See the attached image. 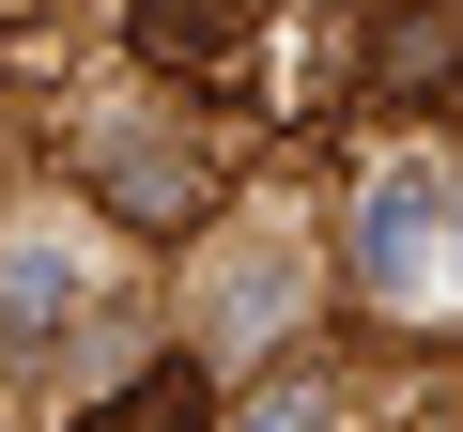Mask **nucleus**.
Listing matches in <instances>:
<instances>
[{
	"label": "nucleus",
	"instance_id": "f257e3e1",
	"mask_svg": "<svg viewBox=\"0 0 463 432\" xmlns=\"http://www.w3.org/2000/svg\"><path fill=\"white\" fill-rule=\"evenodd\" d=\"M371 294H386V309L463 294V185H448V170H386V185H371Z\"/></svg>",
	"mask_w": 463,
	"mask_h": 432
},
{
	"label": "nucleus",
	"instance_id": "f03ea898",
	"mask_svg": "<svg viewBox=\"0 0 463 432\" xmlns=\"http://www.w3.org/2000/svg\"><path fill=\"white\" fill-rule=\"evenodd\" d=\"M139 47H170V62H232V47H248V0H139Z\"/></svg>",
	"mask_w": 463,
	"mask_h": 432
},
{
	"label": "nucleus",
	"instance_id": "7ed1b4c3",
	"mask_svg": "<svg viewBox=\"0 0 463 432\" xmlns=\"http://www.w3.org/2000/svg\"><path fill=\"white\" fill-rule=\"evenodd\" d=\"M78 432H201V371H139L124 401H93Z\"/></svg>",
	"mask_w": 463,
	"mask_h": 432
},
{
	"label": "nucleus",
	"instance_id": "20e7f679",
	"mask_svg": "<svg viewBox=\"0 0 463 432\" xmlns=\"http://www.w3.org/2000/svg\"><path fill=\"white\" fill-rule=\"evenodd\" d=\"M0 294H16L32 324H47V309H78V248H62V232H16V263H0Z\"/></svg>",
	"mask_w": 463,
	"mask_h": 432
},
{
	"label": "nucleus",
	"instance_id": "39448f33",
	"mask_svg": "<svg viewBox=\"0 0 463 432\" xmlns=\"http://www.w3.org/2000/svg\"><path fill=\"white\" fill-rule=\"evenodd\" d=\"M248 432H325V401H309V386H279V401H263Z\"/></svg>",
	"mask_w": 463,
	"mask_h": 432
}]
</instances>
